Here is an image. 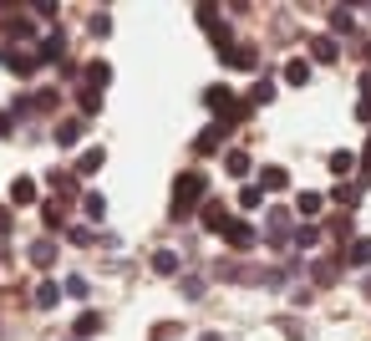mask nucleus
I'll list each match as a JSON object with an SVG mask.
<instances>
[{
    "mask_svg": "<svg viewBox=\"0 0 371 341\" xmlns=\"http://www.w3.org/2000/svg\"><path fill=\"white\" fill-rule=\"evenodd\" d=\"M285 82H290V87H305V82H311V61H305V56H290V61H285Z\"/></svg>",
    "mask_w": 371,
    "mask_h": 341,
    "instance_id": "8",
    "label": "nucleus"
},
{
    "mask_svg": "<svg viewBox=\"0 0 371 341\" xmlns=\"http://www.w3.org/2000/svg\"><path fill=\"white\" fill-rule=\"evenodd\" d=\"M11 133V112H0V138H6Z\"/></svg>",
    "mask_w": 371,
    "mask_h": 341,
    "instance_id": "36",
    "label": "nucleus"
},
{
    "mask_svg": "<svg viewBox=\"0 0 371 341\" xmlns=\"http://www.w3.org/2000/svg\"><path fill=\"white\" fill-rule=\"evenodd\" d=\"M56 301H61V285H51V281H41V285H36V306H41V311H51Z\"/></svg>",
    "mask_w": 371,
    "mask_h": 341,
    "instance_id": "19",
    "label": "nucleus"
},
{
    "mask_svg": "<svg viewBox=\"0 0 371 341\" xmlns=\"http://www.w3.org/2000/svg\"><path fill=\"white\" fill-rule=\"evenodd\" d=\"M183 295H188V301H199V295H204V281H199V275H188V281H183Z\"/></svg>",
    "mask_w": 371,
    "mask_h": 341,
    "instance_id": "31",
    "label": "nucleus"
},
{
    "mask_svg": "<svg viewBox=\"0 0 371 341\" xmlns=\"http://www.w3.org/2000/svg\"><path fill=\"white\" fill-rule=\"evenodd\" d=\"M82 209H86V219H92V224H102V219H107V199H102V194H86V199H82Z\"/></svg>",
    "mask_w": 371,
    "mask_h": 341,
    "instance_id": "21",
    "label": "nucleus"
},
{
    "mask_svg": "<svg viewBox=\"0 0 371 341\" xmlns=\"http://www.w3.org/2000/svg\"><path fill=\"white\" fill-rule=\"evenodd\" d=\"M199 341H224V336H214V331H209V336H199Z\"/></svg>",
    "mask_w": 371,
    "mask_h": 341,
    "instance_id": "37",
    "label": "nucleus"
},
{
    "mask_svg": "<svg viewBox=\"0 0 371 341\" xmlns=\"http://www.w3.org/2000/svg\"><path fill=\"white\" fill-rule=\"evenodd\" d=\"M224 133H229V127H224V122H214L209 133L199 138V153H219V148H224Z\"/></svg>",
    "mask_w": 371,
    "mask_h": 341,
    "instance_id": "15",
    "label": "nucleus"
},
{
    "mask_svg": "<svg viewBox=\"0 0 371 341\" xmlns=\"http://www.w3.org/2000/svg\"><path fill=\"white\" fill-rule=\"evenodd\" d=\"M152 270H158V275H178V255H173V250H158V255H152Z\"/></svg>",
    "mask_w": 371,
    "mask_h": 341,
    "instance_id": "22",
    "label": "nucleus"
},
{
    "mask_svg": "<svg viewBox=\"0 0 371 341\" xmlns=\"http://www.w3.org/2000/svg\"><path fill=\"white\" fill-rule=\"evenodd\" d=\"M366 290H371V275H366Z\"/></svg>",
    "mask_w": 371,
    "mask_h": 341,
    "instance_id": "38",
    "label": "nucleus"
},
{
    "mask_svg": "<svg viewBox=\"0 0 371 341\" xmlns=\"http://www.w3.org/2000/svg\"><path fill=\"white\" fill-rule=\"evenodd\" d=\"M356 117H371V72L361 77V108H356Z\"/></svg>",
    "mask_w": 371,
    "mask_h": 341,
    "instance_id": "30",
    "label": "nucleus"
},
{
    "mask_svg": "<svg viewBox=\"0 0 371 341\" xmlns=\"http://www.w3.org/2000/svg\"><path fill=\"white\" fill-rule=\"evenodd\" d=\"M295 209H300L305 219H315L320 209H325V199H320V194H300V199H295Z\"/></svg>",
    "mask_w": 371,
    "mask_h": 341,
    "instance_id": "25",
    "label": "nucleus"
},
{
    "mask_svg": "<svg viewBox=\"0 0 371 341\" xmlns=\"http://www.w3.org/2000/svg\"><path fill=\"white\" fill-rule=\"evenodd\" d=\"M285 184H290L285 168H265V174H259V194H280Z\"/></svg>",
    "mask_w": 371,
    "mask_h": 341,
    "instance_id": "9",
    "label": "nucleus"
},
{
    "mask_svg": "<svg viewBox=\"0 0 371 341\" xmlns=\"http://www.w3.org/2000/svg\"><path fill=\"white\" fill-rule=\"evenodd\" d=\"M61 295H72V301H86V281H82V275H67V285H61Z\"/></svg>",
    "mask_w": 371,
    "mask_h": 341,
    "instance_id": "29",
    "label": "nucleus"
},
{
    "mask_svg": "<svg viewBox=\"0 0 371 341\" xmlns=\"http://www.w3.org/2000/svg\"><path fill=\"white\" fill-rule=\"evenodd\" d=\"M31 199H36V184L31 179H15L11 184V204H31Z\"/></svg>",
    "mask_w": 371,
    "mask_h": 341,
    "instance_id": "23",
    "label": "nucleus"
},
{
    "mask_svg": "<svg viewBox=\"0 0 371 341\" xmlns=\"http://www.w3.org/2000/svg\"><path fill=\"white\" fill-rule=\"evenodd\" d=\"M331 174H336V179L356 174V153H346V148H341V153H331Z\"/></svg>",
    "mask_w": 371,
    "mask_h": 341,
    "instance_id": "20",
    "label": "nucleus"
},
{
    "mask_svg": "<svg viewBox=\"0 0 371 341\" xmlns=\"http://www.w3.org/2000/svg\"><path fill=\"white\" fill-rule=\"evenodd\" d=\"M311 56H315V61H336V56H341L336 36H315V41H311Z\"/></svg>",
    "mask_w": 371,
    "mask_h": 341,
    "instance_id": "12",
    "label": "nucleus"
},
{
    "mask_svg": "<svg viewBox=\"0 0 371 341\" xmlns=\"http://www.w3.org/2000/svg\"><path fill=\"white\" fill-rule=\"evenodd\" d=\"M249 102H275V82H259V87H254V97Z\"/></svg>",
    "mask_w": 371,
    "mask_h": 341,
    "instance_id": "32",
    "label": "nucleus"
},
{
    "mask_svg": "<svg viewBox=\"0 0 371 341\" xmlns=\"http://www.w3.org/2000/svg\"><path fill=\"white\" fill-rule=\"evenodd\" d=\"M61 56H67V41H61V31H51V36L36 46V61H61Z\"/></svg>",
    "mask_w": 371,
    "mask_h": 341,
    "instance_id": "7",
    "label": "nucleus"
},
{
    "mask_svg": "<svg viewBox=\"0 0 371 341\" xmlns=\"http://www.w3.org/2000/svg\"><path fill=\"white\" fill-rule=\"evenodd\" d=\"M86 82H92V92H102L107 82H112V67H107V61H92V67H86Z\"/></svg>",
    "mask_w": 371,
    "mask_h": 341,
    "instance_id": "18",
    "label": "nucleus"
},
{
    "mask_svg": "<svg viewBox=\"0 0 371 341\" xmlns=\"http://www.w3.org/2000/svg\"><path fill=\"white\" fill-rule=\"evenodd\" d=\"M224 240H229L234 250H254L259 234H254V224H245V219H229V224H224Z\"/></svg>",
    "mask_w": 371,
    "mask_h": 341,
    "instance_id": "4",
    "label": "nucleus"
},
{
    "mask_svg": "<svg viewBox=\"0 0 371 341\" xmlns=\"http://www.w3.org/2000/svg\"><path fill=\"white\" fill-rule=\"evenodd\" d=\"M224 224H229V214H224V204H204V229H214V234H224Z\"/></svg>",
    "mask_w": 371,
    "mask_h": 341,
    "instance_id": "13",
    "label": "nucleus"
},
{
    "mask_svg": "<svg viewBox=\"0 0 371 341\" xmlns=\"http://www.w3.org/2000/svg\"><path fill=\"white\" fill-rule=\"evenodd\" d=\"M315 240H320V234H315V229H300V234H295V250H311Z\"/></svg>",
    "mask_w": 371,
    "mask_h": 341,
    "instance_id": "35",
    "label": "nucleus"
},
{
    "mask_svg": "<svg viewBox=\"0 0 371 341\" xmlns=\"http://www.w3.org/2000/svg\"><path fill=\"white\" fill-rule=\"evenodd\" d=\"M311 281H315V285H331V281H336V260H315V265H311Z\"/></svg>",
    "mask_w": 371,
    "mask_h": 341,
    "instance_id": "24",
    "label": "nucleus"
},
{
    "mask_svg": "<svg viewBox=\"0 0 371 341\" xmlns=\"http://www.w3.org/2000/svg\"><path fill=\"white\" fill-rule=\"evenodd\" d=\"M224 174H234V179L249 174V153H245V148H229V153H224Z\"/></svg>",
    "mask_w": 371,
    "mask_h": 341,
    "instance_id": "10",
    "label": "nucleus"
},
{
    "mask_svg": "<svg viewBox=\"0 0 371 341\" xmlns=\"http://www.w3.org/2000/svg\"><path fill=\"white\" fill-rule=\"evenodd\" d=\"M219 56H224V67H234V72H249V67H259V51H254V46H239V41H229V46H224Z\"/></svg>",
    "mask_w": 371,
    "mask_h": 341,
    "instance_id": "3",
    "label": "nucleus"
},
{
    "mask_svg": "<svg viewBox=\"0 0 371 341\" xmlns=\"http://www.w3.org/2000/svg\"><path fill=\"white\" fill-rule=\"evenodd\" d=\"M346 265H371V234L351 240V250H346Z\"/></svg>",
    "mask_w": 371,
    "mask_h": 341,
    "instance_id": "14",
    "label": "nucleus"
},
{
    "mask_svg": "<svg viewBox=\"0 0 371 341\" xmlns=\"http://www.w3.org/2000/svg\"><path fill=\"white\" fill-rule=\"evenodd\" d=\"M77 108H82V112H102V92L82 87V92H77Z\"/></svg>",
    "mask_w": 371,
    "mask_h": 341,
    "instance_id": "26",
    "label": "nucleus"
},
{
    "mask_svg": "<svg viewBox=\"0 0 371 341\" xmlns=\"http://www.w3.org/2000/svg\"><path fill=\"white\" fill-rule=\"evenodd\" d=\"M51 260H56V245H51V240H36V245H31V265L51 270Z\"/></svg>",
    "mask_w": 371,
    "mask_h": 341,
    "instance_id": "16",
    "label": "nucleus"
},
{
    "mask_svg": "<svg viewBox=\"0 0 371 341\" xmlns=\"http://www.w3.org/2000/svg\"><path fill=\"white\" fill-rule=\"evenodd\" d=\"M351 26H356L351 11H331V31H336V36H351Z\"/></svg>",
    "mask_w": 371,
    "mask_h": 341,
    "instance_id": "27",
    "label": "nucleus"
},
{
    "mask_svg": "<svg viewBox=\"0 0 371 341\" xmlns=\"http://www.w3.org/2000/svg\"><path fill=\"white\" fill-rule=\"evenodd\" d=\"M0 67L15 72V77H31L41 61H36V51H15V46H6V51H0Z\"/></svg>",
    "mask_w": 371,
    "mask_h": 341,
    "instance_id": "2",
    "label": "nucleus"
},
{
    "mask_svg": "<svg viewBox=\"0 0 371 341\" xmlns=\"http://www.w3.org/2000/svg\"><path fill=\"white\" fill-rule=\"evenodd\" d=\"M209 194V174H199V168H193V174H183L178 184H173V219H183V214H193V209H199V199Z\"/></svg>",
    "mask_w": 371,
    "mask_h": 341,
    "instance_id": "1",
    "label": "nucleus"
},
{
    "mask_svg": "<svg viewBox=\"0 0 371 341\" xmlns=\"http://www.w3.org/2000/svg\"><path fill=\"white\" fill-rule=\"evenodd\" d=\"M61 219H67V214H61V204H46V229H61Z\"/></svg>",
    "mask_w": 371,
    "mask_h": 341,
    "instance_id": "33",
    "label": "nucleus"
},
{
    "mask_svg": "<svg viewBox=\"0 0 371 341\" xmlns=\"http://www.w3.org/2000/svg\"><path fill=\"white\" fill-rule=\"evenodd\" d=\"M72 331H77L82 341H86V336H97V331H102V316H97V311H82V316H77V326H72Z\"/></svg>",
    "mask_w": 371,
    "mask_h": 341,
    "instance_id": "17",
    "label": "nucleus"
},
{
    "mask_svg": "<svg viewBox=\"0 0 371 341\" xmlns=\"http://www.w3.org/2000/svg\"><path fill=\"white\" fill-rule=\"evenodd\" d=\"M265 234H270V245H290V214H285V209H270Z\"/></svg>",
    "mask_w": 371,
    "mask_h": 341,
    "instance_id": "5",
    "label": "nucleus"
},
{
    "mask_svg": "<svg viewBox=\"0 0 371 341\" xmlns=\"http://www.w3.org/2000/svg\"><path fill=\"white\" fill-rule=\"evenodd\" d=\"M356 168H361V184H371V143H366V153L356 158Z\"/></svg>",
    "mask_w": 371,
    "mask_h": 341,
    "instance_id": "34",
    "label": "nucleus"
},
{
    "mask_svg": "<svg viewBox=\"0 0 371 341\" xmlns=\"http://www.w3.org/2000/svg\"><path fill=\"white\" fill-rule=\"evenodd\" d=\"M102 158H107V153H102V148H86V153L77 158V179H92V174H97V168H102Z\"/></svg>",
    "mask_w": 371,
    "mask_h": 341,
    "instance_id": "11",
    "label": "nucleus"
},
{
    "mask_svg": "<svg viewBox=\"0 0 371 341\" xmlns=\"http://www.w3.org/2000/svg\"><path fill=\"white\" fill-rule=\"evenodd\" d=\"M82 133H86V122H82V117L56 122V143H61V148H77V143H82Z\"/></svg>",
    "mask_w": 371,
    "mask_h": 341,
    "instance_id": "6",
    "label": "nucleus"
},
{
    "mask_svg": "<svg viewBox=\"0 0 371 341\" xmlns=\"http://www.w3.org/2000/svg\"><path fill=\"white\" fill-rule=\"evenodd\" d=\"M259 199H265V194H259V184H245V188H239V209H259Z\"/></svg>",
    "mask_w": 371,
    "mask_h": 341,
    "instance_id": "28",
    "label": "nucleus"
}]
</instances>
